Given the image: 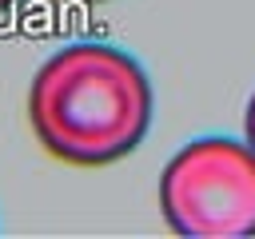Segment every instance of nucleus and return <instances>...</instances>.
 I'll list each match as a JSON object with an SVG mask.
<instances>
[{
    "instance_id": "1",
    "label": "nucleus",
    "mask_w": 255,
    "mask_h": 239,
    "mask_svg": "<svg viewBox=\"0 0 255 239\" xmlns=\"http://www.w3.org/2000/svg\"><path fill=\"white\" fill-rule=\"evenodd\" d=\"M155 116V92L135 56L80 40L52 52L28 88V120L40 147L72 167H104L131 155Z\"/></svg>"
},
{
    "instance_id": "2",
    "label": "nucleus",
    "mask_w": 255,
    "mask_h": 239,
    "mask_svg": "<svg viewBox=\"0 0 255 239\" xmlns=\"http://www.w3.org/2000/svg\"><path fill=\"white\" fill-rule=\"evenodd\" d=\"M159 207L175 235H255V147L231 135L183 143L159 175Z\"/></svg>"
},
{
    "instance_id": "3",
    "label": "nucleus",
    "mask_w": 255,
    "mask_h": 239,
    "mask_svg": "<svg viewBox=\"0 0 255 239\" xmlns=\"http://www.w3.org/2000/svg\"><path fill=\"white\" fill-rule=\"evenodd\" d=\"M243 139L255 147V92H251V100H247V112H243Z\"/></svg>"
},
{
    "instance_id": "4",
    "label": "nucleus",
    "mask_w": 255,
    "mask_h": 239,
    "mask_svg": "<svg viewBox=\"0 0 255 239\" xmlns=\"http://www.w3.org/2000/svg\"><path fill=\"white\" fill-rule=\"evenodd\" d=\"M0 4H8V0H0Z\"/></svg>"
}]
</instances>
